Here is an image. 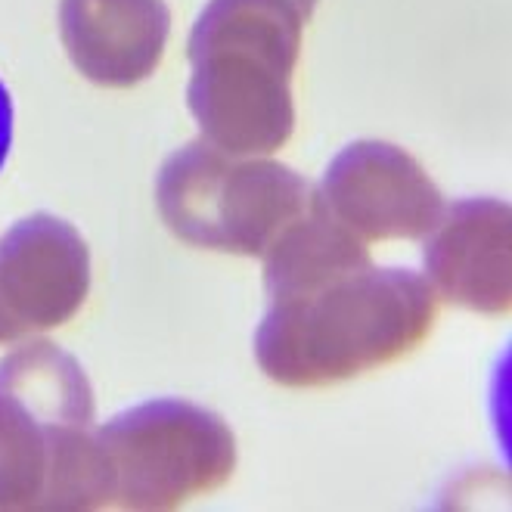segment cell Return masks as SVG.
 <instances>
[{"label":"cell","mask_w":512,"mask_h":512,"mask_svg":"<svg viewBox=\"0 0 512 512\" xmlns=\"http://www.w3.org/2000/svg\"><path fill=\"white\" fill-rule=\"evenodd\" d=\"M435 320L429 280L367 258L267 289L255 360L286 388L336 385L407 357Z\"/></svg>","instance_id":"obj_1"},{"label":"cell","mask_w":512,"mask_h":512,"mask_svg":"<svg viewBox=\"0 0 512 512\" xmlns=\"http://www.w3.org/2000/svg\"><path fill=\"white\" fill-rule=\"evenodd\" d=\"M311 16L295 0H208L190 32L187 103L208 143L270 156L295 131L292 75Z\"/></svg>","instance_id":"obj_2"},{"label":"cell","mask_w":512,"mask_h":512,"mask_svg":"<svg viewBox=\"0 0 512 512\" xmlns=\"http://www.w3.org/2000/svg\"><path fill=\"white\" fill-rule=\"evenodd\" d=\"M94 388L53 342L0 360V509H100Z\"/></svg>","instance_id":"obj_3"},{"label":"cell","mask_w":512,"mask_h":512,"mask_svg":"<svg viewBox=\"0 0 512 512\" xmlns=\"http://www.w3.org/2000/svg\"><path fill=\"white\" fill-rule=\"evenodd\" d=\"M311 202L314 187L289 165L233 156L205 137L168 156L156 180L165 227L187 246L208 252L264 258Z\"/></svg>","instance_id":"obj_4"},{"label":"cell","mask_w":512,"mask_h":512,"mask_svg":"<svg viewBox=\"0 0 512 512\" xmlns=\"http://www.w3.org/2000/svg\"><path fill=\"white\" fill-rule=\"evenodd\" d=\"M103 506L174 509L224 488L236 438L212 410L162 398L112 416L97 429Z\"/></svg>","instance_id":"obj_5"},{"label":"cell","mask_w":512,"mask_h":512,"mask_svg":"<svg viewBox=\"0 0 512 512\" xmlns=\"http://www.w3.org/2000/svg\"><path fill=\"white\" fill-rule=\"evenodd\" d=\"M320 205L364 243L423 239L441 215L444 196L407 149L357 140L329 162L317 190Z\"/></svg>","instance_id":"obj_6"},{"label":"cell","mask_w":512,"mask_h":512,"mask_svg":"<svg viewBox=\"0 0 512 512\" xmlns=\"http://www.w3.org/2000/svg\"><path fill=\"white\" fill-rule=\"evenodd\" d=\"M90 292V249L63 218L32 215L0 236V345L69 323Z\"/></svg>","instance_id":"obj_7"},{"label":"cell","mask_w":512,"mask_h":512,"mask_svg":"<svg viewBox=\"0 0 512 512\" xmlns=\"http://www.w3.org/2000/svg\"><path fill=\"white\" fill-rule=\"evenodd\" d=\"M426 274L435 295L485 317L512 314V202L463 199L429 233Z\"/></svg>","instance_id":"obj_8"},{"label":"cell","mask_w":512,"mask_h":512,"mask_svg":"<svg viewBox=\"0 0 512 512\" xmlns=\"http://www.w3.org/2000/svg\"><path fill=\"white\" fill-rule=\"evenodd\" d=\"M171 35L165 0H59V38L72 66L100 87L153 75Z\"/></svg>","instance_id":"obj_9"},{"label":"cell","mask_w":512,"mask_h":512,"mask_svg":"<svg viewBox=\"0 0 512 512\" xmlns=\"http://www.w3.org/2000/svg\"><path fill=\"white\" fill-rule=\"evenodd\" d=\"M491 423L503 460L512 472V345L500 357V364L491 379Z\"/></svg>","instance_id":"obj_10"},{"label":"cell","mask_w":512,"mask_h":512,"mask_svg":"<svg viewBox=\"0 0 512 512\" xmlns=\"http://www.w3.org/2000/svg\"><path fill=\"white\" fill-rule=\"evenodd\" d=\"M10 146H13V100L4 81H0V168L7 165Z\"/></svg>","instance_id":"obj_11"},{"label":"cell","mask_w":512,"mask_h":512,"mask_svg":"<svg viewBox=\"0 0 512 512\" xmlns=\"http://www.w3.org/2000/svg\"><path fill=\"white\" fill-rule=\"evenodd\" d=\"M295 4H298L301 10H305L308 16H314V7H317V0H295Z\"/></svg>","instance_id":"obj_12"}]
</instances>
